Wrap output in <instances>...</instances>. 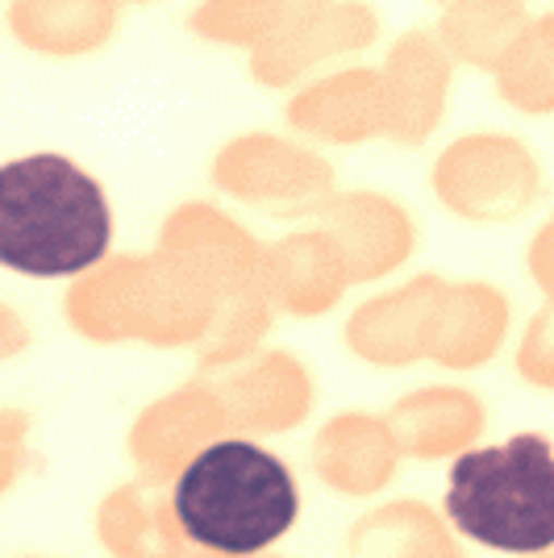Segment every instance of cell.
<instances>
[{"label":"cell","mask_w":554,"mask_h":558,"mask_svg":"<svg viewBox=\"0 0 554 558\" xmlns=\"http://www.w3.org/2000/svg\"><path fill=\"white\" fill-rule=\"evenodd\" d=\"M113 238L109 201L63 155L0 167V263L34 279H63L105 258Z\"/></svg>","instance_id":"obj_1"},{"label":"cell","mask_w":554,"mask_h":558,"mask_svg":"<svg viewBox=\"0 0 554 558\" xmlns=\"http://www.w3.org/2000/svg\"><path fill=\"white\" fill-rule=\"evenodd\" d=\"M292 471L254 442H217L196 454L176 484V517L196 546L254 555L297 521Z\"/></svg>","instance_id":"obj_2"},{"label":"cell","mask_w":554,"mask_h":558,"mask_svg":"<svg viewBox=\"0 0 554 558\" xmlns=\"http://www.w3.org/2000/svg\"><path fill=\"white\" fill-rule=\"evenodd\" d=\"M446 512L492 550L530 555L554 546V450L542 434L471 450L450 466Z\"/></svg>","instance_id":"obj_3"}]
</instances>
